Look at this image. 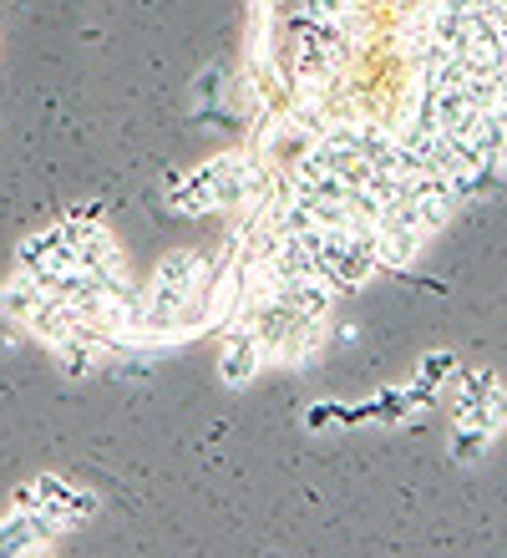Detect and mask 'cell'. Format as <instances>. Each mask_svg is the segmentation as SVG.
Instances as JSON below:
<instances>
[{
  "mask_svg": "<svg viewBox=\"0 0 507 558\" xmlns=\"http://www.w3.org/2000/svg\"><path fill=\"white\" fill-rule=\"evenodd\" d=\"M451 371H457V361H451L447 351H432V355H426V361H421V376H417V381H426V386H442V376H451Z\"/></svg>",
  "mask_w": 507,
  "mask_h": 558,
  "instance_id": "3",
  "label": "cell"
},
{
  "mask_svg": "<svg viewBox=\"0 0 507 558\" xmlns=\"http://www.w3.org/2000/svg\"><path fill=\"white\" fill-rule=\"evenodd\" d=\"M497 168H503V178H507V143H503V153H497Z\"/></svg>",
  "mask_w": 507,
  "mask_h": 558,
  "instance_id": "4",
  "label": "cell"
},
{
  "mask_svg": "<svg viewBox=\"0 0 507 558\" xmlns=\"http://www.w3.org/2000/svg\"><path fill=\"white\" fill-rule=\"evenodd\" d=\"M487 432H478V426H451V457L457 462H472L478 452H487Z\"/></svg>",
  "mask_w": 507,
  "mask_h": 558,
  "instance_id": "2",
  "label": "cell"
},
{
  "mask_svg": "<svg viewBox=\"0 0 507 558\" xmlns=\"http://www.w3.org/2000/svg\"><path fill=\"white\" fill-rule=\"evenodd\" d=\"M264 361H269V351H264V340L254 325H239V330H229V340H224V355H218V376L229 386H244L254 381L264 371Z\"/></svg>",
  "mask_w": 507,
  "mask_h": 558,
  "instance_id": "1",
  "label": "cell"
}]
</instances>
